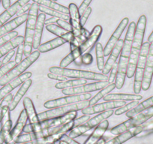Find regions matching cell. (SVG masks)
Instances as JSON below:
<instances>
[{
	"label": "cell",
	"mask_w": 153,
	"mask_h": 144,
	"mask_svg": "<svg viewBox=\"0 0 153 144\" xmlns=\"http://www.w3.org/2000/svg\"><path fill=\"white\" fill-rule=\"evenodd\" d=\"M146 26V17L145 15H142L139 18L137 24L136 25L133 43L131 48V53L129 56L127 74H126V77L128 78H131L134 75L138 57H139L143 45Z\"/></svg>",
	"instance_id": "6da1fadb"
},
{
	"label": "cell",
	"mask_w": 153,
	"mask_h": 144,
	"mask_svg": "<svg viewBox=\"0 0 153 144\" xmlns=\"http://www.w3.org/2000/svg\"><path fill=\"white\" fill-rule=\"evenodd\" d=\"M49 71L51 73L65 76L68 78L85 79V80H97V81L108 80L109 78L107 75L99 74V73H96V72L76 70V69H69L66 68H63L60 67H51L49 68Z\"/></svg>",
	"instance_id": "7a4b0ae2"
},
{
	"label": "cell",
	"mask_w": 153,
	"mask_h": 144,
	"mask_svg": "<svg viewBox=\"0 0 153 144\" xmlns=\"http://www.w3.org/2000/svg\"><path fill=\"white\" fill-rule=\"evenodd\" d=\"M38 6L39 5L35 2L32 4V6L28 14L27 20L26 21V32H25L24 42H23L24 44V54L23 55L26 57L29 56L32 53L34 33H35V25H36L38 15Z\"/></svg>",
	"instance_id": "3957f363"
},
{
	"label": "cell",
	"mask_w": 153,
	"mask_h": 144,
	"mask_svg": "<svg viewBox=\"0 0 153 144\" xmlns=\"http://www.w3.org/2000/svg\"><path fill=\"white\" fill-rule=\"evenodd\" d=\"M152 117H153V106L144 110L143 111L139 113L134 117L129 118L127 121L113 128L110 131V132L112 134L119 135L120 134L127 131L128 130L131 129V128L136 127V126L143 124L144 122H146L147 120L151 119Z\"/></svg>",
	"instance_id": "277c9868"
},
{
	"label": "cell",
	"mask_w": 153,
	"mask_h": 144,
	"mask_svg": "<svg viewBox=\"0 0 153 144\" xmlns=\"http://www.w3.org/2000/svg\"><path fill=\"white\" fill-rule=\"evenodd\" d=\"M40 53H41L38 50H35L34 52H32L29 56L26 57L25 59L22 60L20 63L17 64V65L14 66L11 70H10L6 74L0 79V86H5L14 78L23 74V72L39 58Z\"/></svg>",
	"instance_id": "5b68a950"
},
{
	"label": "cell",
	"mask_w": 153,
	"mask_h": 144,
	"mask_svg": "<svg viewBox=\"0 0 153 144\" xmlns=\"http://www.w3.org/2000/svg\"><path fill=\"white\" fill-rule=\"evenodd\" d=\"M89 101H80V102L74 103V104L56 107V108H54V109H50L49 111L38 114V117L40 121H43V120H49V119L62 117V116H64L65 114H68V113L73 112V111H81V110L84 109L86 107H89Z\"/></svg>",
	"instance_id": "8992f818"
},
{
	"label": "cell",
	"mask_w": 153,
	"mask_h": 144,
	"mask_svg": "<svg viewBox=\"0 0 153 144\" xmlns=\"http://www.w3.org/2000/svg\"><path fill=\"white\" fill-rule=\"evenodd\" d=\"M149 42H146L143 44L140 53L139 57H138L136 70H135L134 73V92L135 94H139L140 91L142 90L141 86H142L144 70H145L147 56H148L149 50Z\"/></svg>",
	"instance_id": "52a82bcc"
},
{
	"label": "cell",
	"mask_w": 153,
	"mask_h": 144,
	"mask_svg": "<svg viewBox=\"0 0 153 144\" xmlns=\"http://www.w3.org/2000/svg\"><path fill=\"white\" fill-rule=\"evenodd\" d=\"M91 98H92V95L90 93L67 95L66 97H62V98L47 101L44 104V107L48 109H54V108L62 107V106L68 105V104H74V103L80 102V101H89Z\"/></svg>",
	"instance_id": "ba28073f"
},
{
	"label": "cell",
	"mask_w": 153,
	"mask_h": 144,
	"mask_svg": "<svg viewBox=\"0 0 153 144\" xmlns=\"http://www.w3.org/2000/svg\"><path fill=\"white\" fill-rule=\"evenodd\" d=\"M110 84L108 80L104 81H98L95 83H89V84L81 85V86H75V87L67 88L62 90V93L65 95H80V94L90 93V92H95V91L101 90L104 87L107 86Z\"/></svg>",
	"instance_id": "9c48e42d"
},
{
	"label": "cell",
	"mask_w": 153,
	"mask_h": 144,
	"mask_svg": "<svg viewBox=\"0 0 153 144\" xmlns=\"http://www.w3.org/2000/svg\"><path fill=\"white\" fill-rule=\"evenodd\" d=\"M125 104H126L125 101H108L101 104L89 106L81 110V112L85 115H92V114H100L109 110H113L114 108H119L124 106Z\"/></svg>",
	"instance_id": "30bf717a"
},
{
	"label": "cell",
	"mask_w": 153,
	"mask_h": 144,
	"mask_svg": "<svg viewBox=\"0 0 153 144\" xmlns=\"http://www.w3.org/2000/svg\"><path fill=\"white\" fill-rule=\"evenodd\" d=\"M128 22H129V20L128 17L124 18L121 22H120L119 26H117L116 30L114 31L113 35H111L110 39H109L108 42H107V45H106L105 48H104V56H107L110 55L111 51L113 50V48L115 47V45H117V43L119 42V40H120L122 34H123V32H124L125 29H126V27L127 26Z\"/></svg>",
	"instance_id": "8fae6325"
},
{
	"label": "cell",
	"mask_w": 153,
	"mask_h": 144,
	"mask_svg": "<svg viewBox=\"0 0 153 144\" xmlns=\"http://www.w3.org/2000/svg\"><path fill=\"white\" fill-rule=\"evenodd\" d=\"M153 76V42L150 44L149 50L147 56L146 63L144 70L143 78L141 89L146 91L149 89L151 85L152 78Z\"/></svg>",
	"instance_id": "7c38bea8"
},
{
	"label": "cell",
	"mask_w": 153,
	"mask_h": 144,
	"mask_svg": "<svg viewBox=\"0 0 153 144\" xmlns=\"http://www.w3.org/2000/svg\"><path fill=\"white\" fill-rule=\"evenodd\" d=\"M31 77H32V73L31 72H25L21 75L18 76L17 77L14 78V80L10 81L9 83H7L6 85H5L2 89H0V101L3 99L7 95L11 93V91H13L17 86L24 83L27 79L30 78Z\"/></svg>",
	"instance_id": "4fadbf2b"
},
{
	"label": "cell",
	"mask_w": 153,
	"mask_h": 144,
	"mask_svg": "<svg viewBox=\"0 0 153 144\" xmlns=\"http://www.w3.org/2000/svg\"><path fill=\"white\" fill-rule=\"evenodd\" d=\"M123 45H124V40L120 39L119 42L117 43V45H115L113 50L111 51L110 54L109 55V58L107 60V62L104 64V67L102 70L103 74L107 75L108 73H110L113 65L117 62L119 56L121 54L122 50H123Z\"/></svg>",
	"instance_id": "5bb4252c"
},
{
	"label": "cell",
	"mask_w": 153,
	"mask_h": 144,
	"mask_svg": "<svg viewBox=\"0 0 153 144\" xmlns=\"http://www.w3.org/2000/svg\"><path fill=\"white\" fill-rule=\"evenodd\" d=\"M27 120L28 117L26 111L23 110L21 111V113H20V117H19L18 120H17L15 126H14V128L10 132V136L8 137V140L5 142V143L8 144L10 143L15 141V140L21 134L22 132H23V128H24L25 125H26Z\"/></svg>",
	"instance_id": "9a60e30c"
},
{
	"label": "cell",
	"mask_w": 153,
	"mask_h": 144,
	"mask_svg": "<svg viewBox=\"0 0 153 144\" xmlns=\"http://www.w3.org/2000/svg\"><path fill=\"white\" fill-rule=\"evenodd\" d=\"M143 125H138L136 127L131 128V129L128 130L127 131L124 132L123 134L117 135L116 137L110 140L109 141L105 143V144H123L125 142L130 140L131 138L136 137L137 135L139 134L143 130Z\"/></svg>",
	"instance_id": "2e32d148"
},
{
	"label": "cell",
	"mask_w": 153,
	"mask_h": 144,
	"mask_svg": "<svg viewBox=\"0 0 153 144\" xmlns=\"http://www.w3.org/2000/svg\"><path fill=\"white\" fill-rule=\"evenodd\" d=\"M128 59L129 58H128V57L120 56V61H119L118 71H117V77H116V80H115L116 88H117L118 89H122L125 83L126 74H127Z\"/></svg>",
	"instance_id": "e0dca14e"
},
{
	"label": "cell",
	"mask_w": 153,
	"mask_h": 144,
	"mask_svg": "<svg viewBox=\"0 0 153 144\" xmlns=\"http://www.w3.org/2000/svg\"><path fill=\"white\" fill-rule=\"evenodd\" d=\"M101 33H102V27L99 25L95 26L91 32V33H89V36L86 39V41L80 46V49L82 53L90 49L97 43L100 36L101 35Z\"/></svg>",
	"instance_id": "ac0fdd59"
},
{
	"label": "cell",
	"mask_w": 153,
	"mask_h": 144,
	"mask_svg": "<svg viewBox=\"0 0 153 144\" xmlns=\"http://www.w3.org/2000/svg\"><path fill=\"white\" fill-rule=\"evenodd\" d=\"M135 30H136V23L134 22H131L129 24L128 28L126 38H125L124 40V45H123V48L120 56L129 58V56L131 53V48L134 37Z\"/></svg>",
	"instance_id": "d6986e66"
},
{
	"label": "cell",
	"mask_w": 153,
	"mask_h": 144,
	"mask_svg": "<svg viewBox=\"0 0 153 144\" xmlns=\"http://www.w3.org/2000/svg\"><path fill=\"white\" fill-rule=\"evenodd\" d=\"M46 20V14L44 13H41L38 15L37 18L36 25H35V33H34L33 38V45H32V48L37 50L38 47L41 45V41H42V33H43V29L45 27V22Z\"/></svg>",
	"instance_id": "ffe728a7"
},
{
	"label": "cell",
	"mask_w": 153,
	"mask_h": 144,
	"mask_svg": "<svg viewBox=\"0 0 153 144\" xmlns=\"http://www.w3.org/2000/svg\"><path fill=\"white\" fill-rule=\"evenodd\" d=\"M29 1L30 0H17V2H14L12 5H11L2 14H0V26H2V25L6 23V22H8V20L10 18H11L14 14H17L18 10L21 7H23L26 4L29 3Z\"/></svg>",
	"instance_id": "44dd1931"
},
{
	"label": "cell",
	"mask_w": 153,
	"mask_h": 144,
	"mask_svg": "<svg viewBox=\"0 0 153 144\" xmlns=\"http://www.w3.org/2000/svg\"><path fill=\"white\" fill-rule=\"evenodd\" d=\"M46 29L48 32H51V33L54 34L57 36V37L62 38L66 41V42L70 43V45H73L75 42V37L72 32H68V31L65 30L64 29L59 26L58 25L55 24H50L46 26Z\"/></svg>",
	"instance_id": "7402d4cb"
},
{
	"label": "cell",
	"mask_w": 153,
	"mask_h": 144,
	"mask_svg": "<svg viewBox=\"0 0 153 144\" xmlns=\"http://www.w3.org/2000/svg\"><path fill=\"white\" fill-rule=\"evenodd\" d=\"M28 17V14H24L21 16L17 17L16 18L13 19L11 21L5 23L2 26H0V37L3 35H7L9 32H12L14 29H17L18 26L23 24V23L26 21Z\"/></svg>",
	"instance_id": "603a6c76"
},
{
	"label": "cell",
	"mask_w": 153,
	"mask_h": 144,
	"mask_svg": "<svg viewBox=\"0 0 153 144\" xmlns=\"http://www.w3.org/2000/svg\"><path fill=\"white\" fill-rule=\"evenodd\" d=\"M23 106H24V110L26 111L28 119L29 120V125L31 126L37 125L40 122V120L38 118L32 100L28 97L25 98L23 99Z\"/></svg>",
	"instance_id": "cb8c5ba5"
},
{
	"label": "cell",
	"mask_w": 153,
	"mask_h": 144,
	"mask_svg": "<svg viewBox=\"0 0 153 144\" xmlns=\"http://www.w3.org/2000/svg\"><path fill=\"white\" fill-rule=\"evenodd\" d=\"M108 126L109 122L107 120L100 123L97 127H95V130L93 131L92 134L89 137V138L86 140V142L83 144H96V143L102 138L103 135L107 131Z\"/></svg>",
	"instance_id": "d4e9b609"
},
{
	"label": "cell",
	"mask_w": 153,
	"mask_h": 144,
	"mask_svg": "<svg viewBox=\"0 0 153 144\" xmlns=\"http://www.w3.org/2000/svg\"><path fill=\"white\" fill-rule=\"evenodd\" d=\"M32 83V80H31L30 78L27 79L24 83H22L21 86L19 89V90L17 91V92L16 93L15 96L13 98L12 101L11 102L9 105V111H12L15 109L16 107H17V104H19L21 99L23 98V97L26 95V93L27 92V91L29 90V87L31 86Z\"/></svg>",
	"instance_id": "484cf974"
},
{
	"label": "cell",
	"mask_w": 153,
	"mask_h": 144,
	"mask_svg": "<svg viewBox=\"0 0 153 144\" xmlns=\"http://www.w3.org/2000/svg\"><path fill=\"white\" fill-rule=\"evenodd\" d=\"M143 98V96L138 94L131 95V94H107L103 98L105 101H140Z\"/></svg>",
	"instance_id": "4316f807"
},
{
	"label": "cell",
	"mask_w": 153,
	"mask_h": 144,
	"mask_svg": "<svg viewBox=\"0 0 153 144\" xmlns=\"http://www.w3.org/2000/svg\"><path fill=\"white\" fill-rule=\"evenodd\" d=\"M113 114H114L113 110H109V111L100 113V114H98V115L95 116V117H92V119H89V120H88V121H86L84 124L86 125H87L90 130H92V129L97 127V126H98L100 123L102 122L103 121H104V120H107V118L111 117Z\"/></svg>",
	"instance_id": "83f0119b"
},
{
	"label": "cell",
	"mask_w": 153,
	"mask_h": 144,
	"mask_svg": "<svg viewBox=\"0 0 153 144\" xmlns=\"http://www.w3.org/2000/svg\"><path fill=\"white\" fill-rule=\"evenodd\" d=\"M23 42H24V37L20 36H20L17 35V37L11 39V41L0 47V58L6 55L8 52H10L12 50H14V48H17L20 44L23 43Z\"/></svg>",
	"instance_id": "f1b7e54d"
},
{
	"label": "cell",
	"mask_w": 153,
	"mask_h": 144,
	"mask_svg": "<svg viewBox=\"0 0 153 144\" xmlns=\"http://www.w3.org/2000/svg\"><path fill=\"white\" fill-rule=\"evenodd\" d=\"M65 43H67L66 41H65L62 38L57 37L56 39H53V40L46 42V43L40 45V46L38 47V50L40 53L49 52V51L52 50L56 49V48L65 45Z\"/></svg>",
	"instance_id": "f546056e"
},
{
	"label": "cell",
	"mask_w": 153,
	"mask_h": 144,
	"mask_svg": "<svg viewBox=\"0 0 153 144\" xmlns=\"http://www.w3.org/2000/svg\"><path fill=\"white\" fill-rule=\"evenodd\" d=\"M34 2L40 5H43V6L47 7L51 9L56 10L59 12L64 13V14H69V9L68 8L63 5H59V4L56 3V2H53L52 0H32Z\"/></svg>",
	"instance_id": "4dcf8cb0"
},
{
	"label": "cell",
	"mask_w": 153,
	"mask_h": 144,
	"mask_svg": "<svg viewBox=\"0 0 153 144\" xmlns=\"http://www.w3.org/2000/svg\"><path fill=\"white\" fill-rule=\"evenodd\" d=\"M153 106V96H152L151 98H148V99L145 100L144 101H143L140 104H138L134 108H133L132 110L129 111L128 112L126 113V117L128 118H131V117H134L137 114H138L139 113L142 112L144 110L147 109L149 107H152Z\"/></svg>",
	"instance_id": "1f68e13d"
},
{
	"label": "cell",
	"mask_w": 153,
	"mask_h": 144,
	"mask_svg": "<svg viewBox=\"0 0 153 144\" xmlns=\"http://www.w3.org/2000/svg\"><path fill=\"white\" fill-rule=\"evenodd\" d=\"M86 83H87V80H85V79H74V80H65V81L59 82V83H56L55 85V87L56 89H67V88H71L75 87V86H81V85L86 84Z\"/></svg>",
	"instance_id": "d6a6232c"
},
{
	"label": "cell",
	"mask_w": 153,
	"mask_h": 144,
	"mask_svg": "<svg viewBox=\"0 0 153 144\" xmlns=\"http://www.w3.org/2000/svg\"><path fill=\"white\" fill-rule=\"evenodd\" d=\"M82 55V53L80 51V48H77L76 49L73 50L71 51L70 53L68 54V56H66L64 59L61 61L59 64V67L60 68H65L68 67L69 65L71 64V62H73L76 59H78L79 57H80V56Z\"/></svg>",
	"instance_id": "836d02e7"
},
{
	"label": "cell",
	"mask_w": 153,
	"mask_h": 144,
	"mask_svg": "<svg viewBox=\"0 0 153 144\" xmlns=\"http://www.w3.org/2000/svg\"><path fill=\"white\" fill-rule=\"evenodd\" d=\"M115 88H116V84L113 83H111V84H109L108 86L104 87V89H101L98 94H96L95 96L92 97V98L89 100V106H92L94 105V104H96V103L98 102L101 98H103L105 95H107V94L110 93L111 91H113Z\"/></svg>",
	"instance_id": "e575fe53"
},
{
	"label": "cell",
	"mask_w": 153,
	"mask_h": 144,
	"mask_svg": "<svg viewBox=\"0 0 153 144\" xmlns=\"http://www.w3.org/2000/svg\"><path fill=\"white\" fill-rule=\"evenodd\" d=\"M38 11H40L42 13H44L45 14H48V15L51 16V17H57L59 19H62V20H64L67 21L68 20L70 19V16L69 14H64V13L59 12L58 11H56V10L51 9V8H48L47 7L43 6V5H40L38 6Z\"/></svg>",
	"instance_id": "d590c367"
},
{
	"label": "cell",
	"mask_w": 153,
	"mask_h": 144,
	"mask_svg": "<svg viewBox=\"0 0 153 144\" xmlns=\"http://www.w3.org/2000/svg\"><path fill=\"white\" fill-rule=\"evenodd\" d=\"M61 138L58 136L57 134H53L50 135V136L46 137L44 138H39V139L29 141V142L24 143L20 144H48V143H52L56 144L58 141L60 140Z\"/></svg>",
	"instance_id": "8d00e7d4"
},
{
	"label": "cell",
	"mask_w": 153,
	"mask_h": 144,
	"mask_svg": "<svg viewBox=\"0 0 153 144\" xmlns=\"http://www.w3.org/2000/svg\"><path fill=\"white\" fill-rule=\"evenodd\" d=\"M95 53H96V60H97V66L99 71H102L104 67V48L101 43L97 42L95 45Z\"/></svg>",
	"instance_id": "74e56055"
},
{
	"label": "cell",
	"mask_w": 153,
	"mask_h": 144,
	"mask_svg": "<svg viewBox=\"0 0 153 144\" xmlns=\"http://www.w3.org/2000/svg\"><path fill=\"white\" fill-rule=\"evenodd\" d=\"M138 104H139L138 101H133L132 102L129 103V104H125V105L123 106V107H119L118 109L115 111L114 112L115 115H117V116L122 115V114H125V113L128 112L129 111H131V110H132L133 108H134Z\"/></svg>",
	"instance_id": "f35d334b"
},
{
	"label": "cell",
	"mask_w": 153,
	"mask_h": 144,
	"mask_svg": "<svg viewBox=\"0 0 153 144\" xmlns=\"http://www.w3.org/2000/svg\"><path fill=\"white\" fill-rule=\"evenodd\" d=\"M16 65H17V63L15 61H10L7 64L1 66L0 67V79L2 78L5 74H6L10 70H11Z\"/></svg>",
	"instance_id": "ab89813d"
},
{
	"label": "cell",
	"mask_w": 153,
	"mask_h": 144,
	"mask_svg": "<svg viewBox=\"0 0 153 144\" xmlns=\"http://www.w3.org/2000/svg\"><path fill=\"white\" fill-rule=\"evenodd\" d=\"M17 35H18V32H16V31H12V32H9L7 35H5L2 36V37H0V47L5 45V43H7L9 41H11V39L17 37Z\"/></svg>",
	"instance_id": "60d3db41"
},
{
	"label": "cell",
	"mask_w": 153,
	"mask_h": 144,
	"mask_svg": "<svg viewBox=\"0 0 153 144\" xmlns=\"http://www.w3.org/2000/svg\"><path fill=\"white\" fill-rule=\"evenodd\" d=\"M56 23L58 24L59 26H60L61 28L64 29L65 30L68 31V32H72L74 35L75 34V30L73 28V26H72L70 23H68L66 20H62V19H59V20L56 21Z\"/></svg>",
	"instance_id": "b9f144b4"
},
{
	"label": "cell",
	"mask_w": 153,
	"mask_h": 144,
	"mask_svg": "<svg viewBox=\"0 0 153 144\" xmlns=\"http://www.w3.org/2000/svg\"><path fill=\"white\" fill-rule=\"evenodd\" d=\"M143 126V128L142 131L139 134L137 135V137H142L145 136V135L148 134L153 132V121L149 122L146 125Z\"/></svg>",
	"instance_id": "7bdbcfd3"
},
{
	"label": "cell",
	"mask_w": 153,
	"mask_h": 144,
	"mask_svg": "<svg viewBox=\"0 0 153 144\" xmlns=\"http://www.w3.org/2000/svg\"><path fill=\"white\" fill-rule=\"evenodd\" d=\"M118 66H119V62H117L115 63L114 65L112 67L111 70H110V77L108 78V82L110 84L113 83L115 80H116V77H117V71H118Z\"/></svg>",
	"instance_id": "ee69618b"
},
{
	"label": "cell",
	"mask_w": 153,
	"mask_h": 144,
	"mask_svg": "<svg viewBox=\"0 0 153 144\" xmlns=\"http://www.w3.org/2000/svg\"><path fill=\"white\" fill-rule=\"evenodd\" d=\"M24 54V44L22 43L17 47V54H16L15 56V60L17 64L20 63V62L23 59V55Z\"/></svg>",
	"instance_id": "f6af8a7d"
},
{
	"label": "cell",
	"mask_w": 153,
	"mask_h": 144,
	"mask_svg": "<svg viewBox=\"0 0 153 144\" xmlns=\"http://www.w3.org/2000/svg\"><path fill=\"white\" fill-rule=\"evenodd\" d=\"M91 12H92V8H91L90 7H88V8L85 10L84 12L83 13V14L80 16V23H81L82 26H84V25L86 24V21H87Z\"/></svg>",
	"instance_id": "bcb514c9"
},
{
	"label": "cell",
	"mask_w": 153,
	"mask_h": 144,
	"mask_svg": "<svg viewBox=\"0 0 153 144\" xmlns=\"http://www.w3.org/2000/svg\"><path fill=\"white\" fill-rule=\"evenodd\" d=\"M81 64L84 65H89L92 64L93 62V56L91 55L90 53H85L84 55L81 56Z\"/></svg>",
	"instance_id": "7dc6e473"
},
{
	"label": "cell",
	"mask_w": 153,
	"mask_h": 144,
	"mask_svg": "<svg viewBox=\"0 0 153 144\" xmlns=\"http://www.w3.org/2000/svg\"><path fill=\"white\" fill-rule=\"evenodd\" d=\"M48 77H49L50 79H52V80H59V81H65V80H68V77H65V76L59 75V74H54V73H51L50 72L49 74H48Z\"/></svg>",
	"instance_id": "c3c4849f"
},
{
	"label": "cell",
	"mask_w": 153,
	"mask_h": 144,
	"mask_svg": "<svg viewBox=\"0 0 153 144\" xmlns=\"http://www.w3.org/2000/svg\"><path fill=\"white\" fill-rule=\"evenodd\" d=\"M92 0H83V2H82V4L80 5V6L79 7L78 10H79V13H80V16L83 14V13L84 12L85 10L89 7V5H90L91 2H92Z\"/></svg>",
	"instance_id": "681fc988"
},
{
	"label": "cell",
	"mask_w": 153,
	"mask_h": 144,
	"mask_svg": "<svg viewBox=\"0 0 153 144\" xmlns=\"http://www.w3.org/2000/svg\"><path fill=\"white\" fill-rule=\"evenodd\" d=\"M31 6H32V4L27 3V4H26V5H23V7H21V8H20V9L18 10V11L17 12V14H17V17H19V16H21V15H23V14H26V12H27L28 11H29Z\"/></svg>",
	"instance_id": "f907efd6"
},
{
	"label": "cell",
	"mask_w": 153,
	"mask_h": 144,
	"mask_svg": "<svg viewBox=\"0 0 153 144\" xmlns=\"http://www.w3.org/2000/svg\"><path fill=\"white\" fill-rule=\"evenodd\" d=\"M14 54H15V51H14V50H11L10 52H8V53L5 55V58L3 59V60H2V65L9 62L11 61V58L14 56Z\"/></svg>",
	"instance_id": "816d5d0a"
},
{
	"label": "cell",
	"mask_w": 153,
	"mask_h": 144,
	"mask_svg": "<svg viewBox=\"0 0 153 144\" xmlns=\"http://www.w3.org/2000/svg\"><path fill=\"white\" fill-rule=\"evenodd\" d=\"M60 140L65 141V142L67 143L68 144H80L78 142L75 141L74 140L72 139V138H71L67 134L63 135V136L62 137L61 139H60Z\"/></svg>",
	"instance_id": "f5cc1de1"
},
{
	"label": "cell",
	"mask_w": 153,
	"mask_h": 144,
	"mask_svg": "<svg viewBox=\"0 0 153 144\" xmlns=\"http://www.w3.org/2000/svg\"><path fill=\"white\" fill-rule=\"evenodd\" d=\"M58 20H59V18H57V17H52L51 18H49V19H47V20H45V26H48V25H50V24H53L54 23H56V21Z\"/></svg>",
	"instance_id": "db71d44e"
},
{
	"label": "cell",
	"mask_w": 153,
	"mask_h": 144,
	"mask_svg": "<svg viewBox=\"0 0 153 144\" xmlns=\"http://www.w3.org/2000/svg\"><path fill=\"white\" fill-rule=\"evenodd\" d=\"M2 4L5 9H8L11 6V0H2Z\"/></svg>",
	"instance_id": "11a10c76"
},
{
	"label": "cell",
	"mask_w": 153,
	"mask_h": 144,
	"mask_svg": "<svg viewBox=\"0 0 153 144\" xmlns=\"http://www.w3.org/2000/svg\"><path fill=\"white\" fill-rule=\"evenodd\" d=\"M5 136L2 131H0V144H3L5 143Z\"/></svg>",
	"instance_id": "9f6ffc18"
},
{
	"label": "cell",
	"mask_w": 153,
	"mask_h": 144,
	"mask_svg": "<svg viewBox=\"0 0 153 144\" xmlns=\"http://www.w3.org/2000/svg\"><path fill=\"white\" fill-rule=\"evenodd\" d=\"M148 42H149L150 44H151L152 42H153V32H152L151 35H150L149 36V38H148Z\"/></svg>",
	"instance_id": "6f0895ef"
},
{
	"label": "cell",
	"mask_w": 153,
	"mask_h": 144,
	"mask_svg": "<svg viewBox=\"0 0 153 144\" xmlns=\"http://www.w3.org/2000/svg\"><path fill=\"white\" fill-rule=\"evenodd\" d=\"M105 143H106L105 139H104V138H101V139H100L96 143V144H105Z\"/></svg>",
	"instance_id": "680465c9"
},
{
	"label": "cell",
	"mask_w": 153,
	"mask_h": 144,
	"mask_svg": "<svg viewBox=\"0 0 153 144\" xmlns=\"http://www.w3.org/2000/svg\"><path fill=\"white\" fill-rule=\"evenodd\" d=\"M56 144H68V143H67L65 142V141L59 140V141H58V142H57L56 143Z\"/></svg>",
	"instance_id": "91938a15"
},
{
	"label": "cell",
	"mask_w": 153,
	"mask_h": 144,
	"mask_svg": "<svg viewBox=\"0 0 153 144\" xmlns=\"http://www.w3.org/2000/svg\"><path fill=\"white\" fill-rule=\"evenodd\" d=\"M1 121H2V109L0 108V124H1Z\"/></svg>",
	"instance_id": "94428289"
},
{
	"label": "cell",
	"mask_w": 153,
	"mask_h": 144,
	"mask_svg": "<svg viewBox=\"0 0 153 144\" xmlns=\"http://www.w3.org/2000/svg\"><path fill=\"white\" fill-rule=\"evenodd\" d=\"M2 66V61H0V67Z\"/></svg>",
	"instance_id": "6125c7cd"
},
{
	"label": "cell",
	"mask_w": 153,
	"mask_h": 144,
	"mask_svg": "<svg viewBox=\"0 0 153 144\" xmlns=\"http://www.w3.org/2000/svg\"><path fill=\"white\" fill-rule=\"evenodd\" d=\"M8 144H16V143H15V142H11V143H8Z\"/></svg>",
	"instance_id": "be15d7a7"
},
{
	"label": "cell",
	"mask_w": 153,
	"mask_h": 144,
	"mask_svg": "<svg viewBox=\"0 0 153 144\" xmlns=\"http://www.w3.org/2000/svg\"><path fill=\"white\" fill-rule=\"evenodd\" d=\"M52 1H53V2H56V1H57V0H52Z\"/></svg>",
	"instance_id": "e7e4bbea"
},
{
	"label": "cell",
	"mask_w": 153,
	"mask_h": 144,
	"mask_svg": "<svg viewBox=\"0 0 153 144\" xmlns=\"http://www.w3.org/2000/svg\"><path fill=\"white\" fill-rule=\"evenodd\" d=\"M1 2H2V0H0V3H1Z\"/></svg>",
	"instance_id": "03108f58"
},
{
	"label": "cell",
	"mask_w": 153,
	"mask_h": 144,
	"mask_svg": "<svg viewBox=\"0 0 153 144\" xmlns=\"http://www.w3.org/2000/svg\"><path fill=\"white\" fill-rule=\"evenodd\" d=\"M48 144H52V143H48Z\"/></svg>",
	"instance_id": "003e7915"
}]
</instances>
